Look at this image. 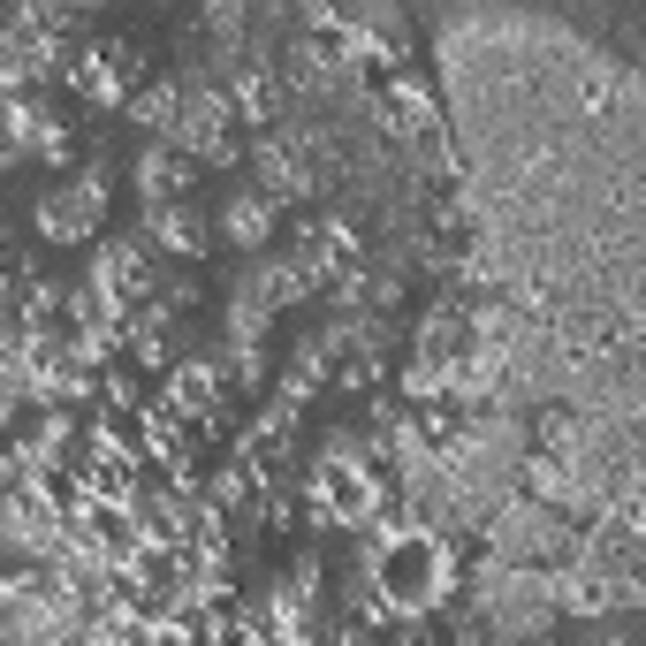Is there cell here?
<instances>
[{
    "instance_id": "cell-1",
    "label": "cell",
    "mask_w": 646,
    "mask_h": 646,
    "mask_svg": "<svg viewBox=\"0 0 646 646\" xmlns=\"http://www.w3.org/2000/svg\"><path fill=\"white\" fill-rule=\"evenodd\" d=\"M388 578H395V586H411V594L433 586V540H403V556H388Z\"/></svg>"
}]
</instances>
